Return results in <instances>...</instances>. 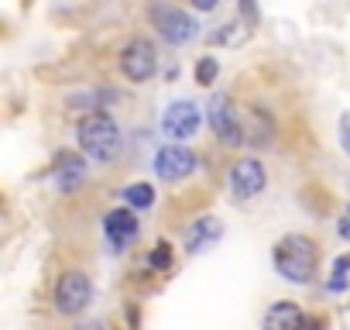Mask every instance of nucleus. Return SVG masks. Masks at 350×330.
<instances>
[{
    "label": "nucleus",
    "instance_id": "obj_19",
    "mask_svg": "<svg viewBox=\"0 0 350 330\" xmlns=\"http://www.w3.org/2000/svg\"><path fill=\"white\" fill-rule=\"evenodd\" d=\"M336 231H340V238H343V241H350V203L343 207V214H340V224H336Z\"/></svg>",
    "mask_w": 350,
    "mask_h": 330
},
{
    "label": "nucleus",
    "instance_id": "obj_11",
    "mask_svg": "<svg viewBox=\"0 0 350 330\" xmlns=\"http://www.w3.org/2000/svg\"><path fill=\"white\" fill-rule=\"evenodd\" d=\"M83 183H86V162L79 155H72V151H62L59 165H55V190L72 196Z\"/></svg>",
    "mask_w": 350,
    "mask_h": 330
},
{
    "label": "nucleus",
    "instance_id": "obj_17",
    "mask_svg": "<svg viewBox=\"0 0 350 330\" xmlns=\"http://www.w3.org/2000/svg\"><path fill=\"white\" fill-rule=\"evenodd\" d=\"M340 144L350 155V114H340Z\"/></svg>",
    "mask_w": 350,
    "mask_h": 330
},
{
    "label": "nucleus",
    "instance_id": "obj_16",
    "mask_svg": "<svg viewBox=\"0 0 350 330\" xmlns=\"http://www.w3.org/2000/svg\"><path fill=\"white\" fill-rule=\"evenodd\" d=\"M148 265H151L154 272H168V268H172V244H168V241H158V244L151 248Z\"/></svg>",
    "mask_w": 350,
    "mask_h": 330
},
{
    "label": "nucleus",
    "instance_id": "obj_15",
    "mask_svg": "<svg viewBox=\"0 0 350 330\" xmlns=\"http://www.w3.org/2000/svg\"><path fill=\"white\" fill-rule=\"evenodd\" d=\"M217 76H220V62H217L213 55H206V59H200V62H196V83L213 86V83H217Z\"/></svg>",
    "mask_w": 350,
    "mask_h": 330
},
{
    "label": "nucleus",
    "instance_id": "obj_6",
    "mask_svg": "<svg viewBox=\"0 0 350 330\" xmlns=\"http://www.w3.org/2000/svg\"><path fill=\"white\" fill-rule=\"evenodd\" d=\"M93 299V282L86 272H66L55 285V309L66 313V316H76L90 306Z\"/></svg>",
    "mask_w": 350,
    "mask_h": 330
},
{
    "label": "nucleus",
    "instance_id": "obj_13",
    "mask_svg": "<svg viewBox=\"0 0 350 330\" xmlns=\"http://www.w3.org/2000/svg\"><path fill=\"white\" fill-rule=\"evenodd\" d=\"M302 323H309L306 316H302V309L295 306V303H275L268 313H265V330H295V327H302Z\"/></svg>",
    "mask_w": 350,
    "mask_h": 330
},
{
    "label": "nucleus",
    "instance_id": "obj_9",
    "mask_svg": "<svg viewBox=\"0 0 350 330\" xmlns=\"http://www.w3.org/2000/svg\"><path fill=\"white\" fill-rule=\"evenodd\" d=\"M103 234L110 241V251L124 255L131 248V241L141 234V224H137V214L134 210H110L103 217Z\"/></svg>",
    "mask_w": 350,
    "mask_h": 330
},
{
    "label": "nucleus",
    "instance_id": "obj_20",
    "mask_svg": "<svg viewBox=\"0 0 350 330\" xmlns=\"http://www.w3.org/2000/svg\"><path fill=\"white\" fill-rule=\"evenodd\" d=\"M193 8H196V11H213L217 0H193Z\"/></svg>",
    "mask_w": 350,
    "mask_h": 330
},
{
    "label": "nucleus",
    "instance_id": "obj_8",
    "mask_svg": "<svg viewBox=\"0 0 350 330\" xmlns=\"http://www.w3.org/2000/svg\"><path fill=\"white\" fill-rule=\"evenodd\" d=\"M158 69V55H154V45L148 38H134L124 45L120 52V73L131 79V83H148Z\"/></svg>",
    "mask_w": 350,
    "mask_h": 330
},
{
    "label": "nucleus",
    "instance_id": "obj_3",
    "mask_svg": "<svg viewBox=\"0 0 350 330\" xmlns=\"http://www.w3.org/2000/svg\"><path fill=\"white\" fill-rule=\"evenodd\" d=\"M151 25L172 45H189L196 38V28H200L186 11L172 8V4H161V0H154V4H151Z\"/></svg>",
    "mask_w": 350,
    "mask_h": 330
},
{
    "label": "nucleus",
    "instance_id": "obj_10",
    "mask_svg": "<svg viewBox=\"0 0 350 330\" xmlns=\"http://www.w3.org/2000/svg\"><path fill=\"white\" fill-rule=\"evenodd\" d=\"M265 169L258 158H241L234 169H230V190L237 200H254L261 190H265Z\"/></svg>",
    "mask_w": 350,
    "mask_h": 330
},
{
    "label": "nucleus",
    "instance_id": "obj_12",
    "mask_svg": "<svg viewBox=\"0 0 350 330\" xmlns=\"http://www.w3.org/2000/svg\"><path fill=\"white\" fill-rule=\"evenodd\" d=\"M224 238V224L217 220V217H200L193 227H189V234H186V251L189 255H203L210 244H217Z\"/></svg>",
    "mask_w": 350,
    "mask_h": 330
},
{
    "label": "nucleus",
    "instance_id": "obj_7",
    "mask_svg": "<svg viewBox=\"0 0 350 330\" xmlns=\"http://www.w3.org/2000/svg\"><path fill=\"white\" fill-rule=\"evenodd\" d=\"M193 173H196V155H193L186 144L172 141V144L158 148V155H154V176H158V179L179 183V179H186V176H193Z\"/></svg>",
    "mask_w": 350,
    "mask_h": 330
},
{
    "label": "nucleus",
    "instance_id": "obj_5",
    "mask_svg": "<svg viewBox=\"0 0 350 330\" xmlns=\"http://www.w3.org/2000/svg\"><path fill=\"white\" fill-rule=\"evenodd\" d=\"M200 124H203V110H200L193 100H175V103H168L165 114H161V131H165V138H172V141L196 138Z\"/></svg>",
    "mask_w": 350,
    "mask_h": 330
},
{
    "label": "nucleus",
    "instance_id": "obj_1",
    "mask_svg": "<svg viewBox=\"0 0 350 330\" xmlns=\"http://www.w3.org/2000/svg\"><path fill=\"white\" fill-rule=\"evenodd\" d=\"M271 262H275V268H278V275L285 282L306 285V282H312V275L319 268V251H316L312 238H306V234H285V238L275 241Z\"/></svg>",
    "mask_w": 350,
    "mask_h": 330
},
{
    "label": "nucleus",
    "instance_id": "obj_18",
    "mask_svg": "<svg viewBox=\"0 0 350 330\" xmlns=\"http://www.w3.org/2000/svg\"><path fill=\"white\" fill-rule=\"evenodd\" d=\"M241 14L247 18V28L258 25V4H254V0H241Z\"/></svg>",
    "mask_w": 350,
    "mask_h": 330
},
{
    "label": "nucleus",
    "instance_id": "obj_2",
    "mask_svg": "<svg viewBox=\"0 0 350 330\" xmlns=\"http://www.w3.org/2000/svg\"><path fill=\"white\" fill-rule=\"evenodd\" d=\"M76 138H79L83 155L93 158V162H113L120 155V148H124L120 127H117V120L110 114H86L79 120Z\"/></svg>",
    "mask_w": 350,
    "mask_h": 330
},
{
    "label": "nucleus",
    "instance_id": "obj_4",
    "mask_svg": "<svg viewBox=\"0 0 350 330\" xmlns=\"http://www.w3.org/2000/svg\"><path fill=\"white\" fill-rule=\"evenodd\" d=\"M206 120H210L213 134H217L224 144H230V148L244 144V124H241V117H237V110H234V103H230L227 93H213V97H210Z\"/></svg>",
    "mask_w": 350,
    "mask_h": 330
},
{
    "label": "nucleus",
    "instance_id": "obj_14",
    "mask_svg": "<svg viewBox=\"0 0 350 330\" xmlns=\"http://www.w3.org/2000/svg\"><path fill=\"white\" fill-rule=\"evenodd\" d=\"M124 200H127L134 210H148V207L154 203V190H151L148 183H134V186L124 190Z\"/></svg>",
    "mask_w": 350,
    "mask_h": 330
}]
</instances>
